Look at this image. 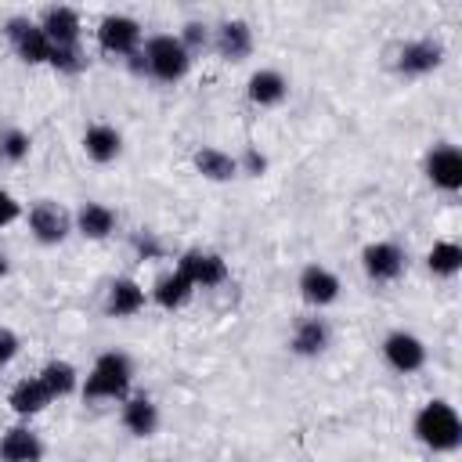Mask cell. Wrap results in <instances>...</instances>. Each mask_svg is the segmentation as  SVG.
<instances>
[{"label": "cell", "mask_w": 462, "mask_h": 462, "mask_svg": "<svg viewBox=\"0 0 462 462\" xmlns=\"http://www.w3.org/2000/svg\"><path fill=\"white\" fill-rule=\"evenodd\" d=\"M415 437L433 451H455L462 444V419L448 401H430L415 419Z\"/></svg>", "instance_id": "cell-1"}, {"label": "cell", "mask_w": 462, "mask_h": 462, "mask_svg": "<svg viewBox=\"0 0 462 462\" xmlns=\"http://www.w3.org/2000/svg\"><path fill=\"white\" fill-rule=\"evenodd\" d=\"M130 379H134V368H130V357L126 354H101L83 383V397H123L130 390Z\"/></svg>", "instance_id": "cell-2"}, {"label": "cell", "mask_w": 462, "mask_h": 462, "mask_svg": "<svg viewBox=\"0 0 462 462\" xmlns=\"http://www.w3.org/2000/svg\"><path fill=\"white\" fill-rule=\"evenodd\" d=\"M141 58H144V69L162 83H177L191 65V54L177 36H152Z\"/></svg>", "instance_id": "cell-3"}, {"label": "cell", "mask_w": 462, "mask_h": 462, "mask_svg": "<svg viewBox=\"0 0 462 462\" xmlns=\"http://www.w3.org/2000/svg\"><path fill=\"white\" fill-rule=\"evenodd\" d=\"M177 271L199 289H213V285H220V282H227V263L217 256V253H202V249H191V253H184L180 256V263H177Z\"/></svg>", "instance_id": "cell-4"}, {"label": "cell", "mask_w": 462, "mask_h": 462, "mask_svg": "<svg viewBox=\"0 0 462 462\" xmlns=\"http://www.w3.org/2000/svg\"><path fill=\"white\" fill-rule=\"evenodd\" d=\"M97 43L108 54H134L137 43H141V25L134 18H126V14H108L97 25Z\"/></svg>", "instance_id": "cell-5"}, {"label": "cell", "mask_w": 462, "mask_h": 462, "mask_svg": "<svg viewBox=\"0 0 462 462\" xmlns=\"http://www.w3.org/2000/svg\"><path fill=\"white\" fill-rule=\"evenodd\" d=\"M383 357L390 361V368L408 375V372H419L426 365V346L411 332H390L386 343H383Z\"/></svg>", "instance_id": "cell-6"}, {"label": "cell", "mask_w": 462, "mask_h": 462, "mask_svg": "<svg viewBox=\"0 0 462 462\" xmlns=\"http://www.w3.org/2000/svg\"><path fill=\"white\" fill-rule=\"evenodd\" d=\"M426 177L440 191H458L462 188V152L451 144H440L426 155Z\"/></svg>", "instance_id": "cell-7"}, {"label": "cell", "mask_w": 462, "mask_h": 462, "mask_svg": "<svg viewBox=\"0 0 462 462\" xmlns=\"http://www.w3.org/2000/svg\"><path fill=\"white\" fill-rule=\"evenodd\" d=\"M29 231L36 235V242L43 245H58L69 235V213L58 202H36L29 209Z\"/></svg>", "instance_id": "cell-8"}, {"label": "cell", "mask_w": 462, "mask_h": 462, "mask_svg": "<svg viewBox=\"0 0 462 462\" xmlns=\"http://www.w3.org/2000/svg\"><path fill=\"white\" fill-rule=\"evenodd\" d=\"M7 36H11V43H14V51H18V58H22V61L40 65V61H47V58H51V40L43 36V29H40V25L14 18V22H7Z\"/></svg>", "instance_id": "cell-9"}, {"label": "cell", "mask_w": 462, "mask_h": 462, "mask_svg": "<svg viewBox=\"0 0 462 462\" xmlns=\"http://www.w3.org/2000/svg\"><path fill=\"white\" fill-rule=\"evenodd\" d=\"M361 263L372 282H393L404 271V253L393 242H372V245H365Z\"/></svg>", "instance_id": "cell-10"}, {"label": "cell", "mask_w": 462, "mask_h": 462, "mask_svg": "<svg viewBox=\"0 0 462 462\" xmlns=\"http://www.w3.org/2000/svg\"><path fill=\"white\" fill-rule=\"evenodd\" d=\"M300 292H303L307 303L328 307V303H336V296H339V278H336L328 267L310 263V267H303V274H300Z\"/></svg>", "instance_id": "cell-11"}, {"label": "cell", "mask_w": 462, "mask_h": 462, "mask_svg": "<svg viewBox=\"0 0 462 462\" xmlns=\"http://www.w3.org/2000/svg\"><path fill=\"white\" fill-rule=\"evenodd\" d=\"M444 61V47L433 43V40H415V43H404L401 58H397V69L404 76H426L433 72L437 65Z\"/></svg>", "instance_id": "cell-12"}, {"label": "cell", "mask_w": 462, "mask_h": 462, "mask_svg": "<svg viewBox=\"0 0 462 462\" xmlns=\"http://www.w3.org/2000/svg\"><path fill=\"white\" fill-rule=\"evenodd\" d=\"M40 29L51 40V47H76V40H79V14L72 7H51L43 14Z\"/></svg>", "instance_id": "cell-13"}, {"label": "cell", "mask_w": 462, "mask_h": 462, "mask_svg": "<svg viewBox=\"0 0 462 462\" xmlns=\"http://www.w3.org/2000/svg\"><path fill=\"white\" fill-rule=\"evenodd\" d=\"M0 458L4 462H40L43 458V444H40V437L32 430L14 426L0 440Z\"/></svg>", "instance_id": "cell-14"}, {"label": "cell", "mask_w": 462, "mask_h": 462, "mask_svg": "<svg viewBox=\"0 0 462 462\" xmlns=\"http://www.w3.org/2000/svg\"><path fill=\"white\" fill-rule=\"evenodd\" d=\"M217 51L227 61H245L253 51V29L245 22H224L217 29Z\"/></svg>", "instance_id": "cell-15"}, {"label": "cell", "mask_w": 462, "mask_h": 462, "mask_svg": "<svg viewBox=\"0 0 462 462\" xmlns=\"http://www.w3.org/2000/svg\"><path fill=\"white\" fill-rule=\"evenodd\" d=\"M285 94H289V83H285V76L282 72H274V69H260V72H253L249 76V97L256 101V105H278V101H285Z\"/></svg>", "instance_id": "cell-16"}, {"label": "cell", "mask_w": 462, "mask_h": 462, "mask_svg": "<svg viewBox=\"0 0 462 462\" xmlns=\"http://www.w3.org/2000/svg\"><path fill=\"white\" fill-rule=\"evenodd\" d=\"M83 148H87V155H90L94 162H112V159L119 155V148H123V137H119V130L97 123V126H90V130L83 134Z\"/></svg>", "instance_id": "cell-17"}, {"label": "cell", "mask_w": 462, "mask_h": 462, "mask_svg": "<svg viewBox=\"0 0 462 462\" xmlns=\"http://www.w3.org/2000/svg\"><path fill=\"white\" fill-rule=\"evenodd\" d=\"M141 307H144V289H141L137 282H130V278H116L112 289H108V314L130 318V314H137Z\"/></svg>", "instance_id": "cell-18"}, {"label": "cell", "mask_w": 462, "mask_h": 462, "mask_svg": "<svg viewBox=\"0 0 462 462\" xmlns=\"http://www.w3.org/2000/svg\"><path fill=\"white\" fill-rule=\"evenodd\" d=\"M76 227L83 238H108L112 227H116V213L101 202H87L79 213H76Z\"/></svg>", "instance_id": "cell-19"}, {"label": "cell", "mask_w": 462, "mask_h": 462, "mask_svg": "<svg viewBox=\"0 0 462 462\" xmlns=\"http://www.w3.org/2000/svg\"><path fill=\"white\" fill-rule=\"evenodd\" d=\"M51 401H54V397L47 393V386L40 383V375H36V379H22V383L11 390V408H14L18 415H36V411H43Z\"/></svg>", "instance_id": "cell-20"}, {"label": "cell", "mask_w": 462, "mask_h": 462, "mask_svg": "<svg viewBox=\"0 0 462 462\" xmlns=\"http://www.w3.org/2000/svg\"><path fill=\"white\" fill-rule=\"evenodd\" d=\"M123 426H126L134 437H152L155 426H159V408H155L148 397H134V401H126V408H123Z\"/></svg>", "instance_id": "cell-21"}, {"label": "cell", "mask_w": 462, "mask_h": 462, "mask_svg": "<svg viewBox=\"0 0 462 462\" xmlns=\"http://www.w3.org/2000/svg\"><path fill=\"white\" fill-rule=\"evenodd\" d=\"M191 162H195V170H199L202 177H209V180H231V177L238 173V159H231V155L220 152V148H199Z\"/></svg>", "instance_id": "cell-22"}, {"label": "cell", "mask_w": 462, "mask_h": 462, "mask_svg": "<svg viewBox=\"0 0 462 462\" xmlns=\"http://www.w3.org/2000/svg\"><path fill=\"white\" fill-rule=\"evenodd\" d=\"M325 346H328V328H325L321 318H307V321L296 325L292 350H296L300 357H314V354H321Z\"/></svg>", "instance_id": "cell-23"}, {"label": "cell", "mask_w": 462, "mask_h": 462, "mask_svg": "<svg viewBox=\"0 0 462 462\" xmlns=\"http://www.w3.org/2000/svg\"><path fill=\"white\" fill-rule=\"evenodd\" d=\"M191 292H195V285L180 271H173V274H166V278L155 282V303L166 307V310H177L180 303H188Z\"/></svg>", "instance_id": "cell-24"}, {"label": "cell", "mask_w": 462, "mask_h": 462, "mask_svg": "<svg viewBox=\"0 0 462 462\" xmlns=\"http://www.w3.org/2000/svg\"><path fill=\"white\" fill-rule=\"evenodd\" d=\"M40 383L47 386L51 397H65L76 390V368L69 361H47L43 372H40Z\"/></svg>", "instance_id": "cell-25"}, {"label": "cell", "mask_w": 462, "mask_h": 462, "mask_svg": "<svg viewBox=\"0 0 462 462\" xmlns=\"http://www.w3.org/2000/svg\"><path fill=\"white\" fill-rule=\"evenodd\" d=\"M426 263H430L433 274L451 278V274H458V267H462V245H458V242H437V245L430 249Z\"/></svg>", "instance_id": "cell-26"}, {"label": "cell", "mask_w": 462, "mask_h": 462, "mask_svg": "<svg viewBox=\"0 0 462 462\" xmlns=\"http://www.w3.org/2000/svg\"><path fill=\"white\" fill-rule=\"evenodd\" d=\"M29 134L25 130H4V137H0V155L4 159H11V162H22L25 155H29Z\"/></svg>", "instance_id": "cell-27"}, {"label": "cell", "mask_w": 462, "mask_h": 462, "mask_svg": "<svg viewBox=\"0 0 462 462\" xmlns=\"http://www.w3.org/2000/svg\"><path fill=\"white\" fill-rule=\"evenodd\" d=\"M54 69H61V72H76L83 61H79V54H76V47H51V58H47Z\"/></svg>", "instance_id": "cell-28"}, {"label": "cell", "mask_w": 462, "mask_h": 462, "mask_svg": "<svg viewBox=\"0 0 462 462\" xmlns=\"http://www.w3.org/2000/svg\"><path fill=\"white\" fill-rule=\"evenodd\" d=\"M184 47H188V54L195 51V47H206V25H199V22H188L184 25V36H177Z\"/></svg>", "instance_id": "cell-29"}, {"label": "cell", "mask_w": 462, "mask_h": 462, "mask_svg": "<svg viewBox=\"0 0 462 462\" xmlns=\"http://www.w3.org/2000/svg\"><path fill=\"white\" fill-rule=\"evenodd\" d=\"M18 213H22V206H18V199H14L11 191H0V227H7V224H14V220H18Z\"/></svg>", "instance_id": "cell-30"}, {"label": "cell", "mask_w": 462, "mask_h": 462, "mask_svg": "<svg viewBox=\"0 0 462 462\" xmlns=\"http://www.w3.org/2000/svg\"><path fill=\"white\" fill-rule=\"evenodd\" d=\"M18 354V336L11 328H0V365H7Z\"/></svg>", "instance_id": "cell-31"}, {"label": "cell", "mask_w": 462, "mask_h": 462, "mask_svg": "<svg viewBox=\"0 0 462 462\" xmlns=\"http://www.w3.org/2000/svg\"><path fill=\"white\" fill-rule=\"evenodd\" d=\"M242 166H245V170H249L253 177H260V173L267 170V159H263V155H260L256 148H249V152H245V159H242Z\"/></svg>", "instance_id": "cell-32"}, {"label": "cell", "mask_w": 462, "mask_h": 462, "mask_svg": "<svg viewBox=\"0 0 462 462\" xmlns=\"http://www.w3.org/2000/svg\"><path fill=\"white\" fill-rule=\"evenodd\" d=\"M4 274H7V260L0 256V278H4Z\"/></svg>", "instance_id": "cell-33"}]
</instances>
